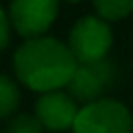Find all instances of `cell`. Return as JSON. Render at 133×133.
<instances>
[{
  "instance_id": "7a4b0ae2",
  "label": "cell",
  "mask_w": 133,
  "mask_h": 133,
  "mask_svg": "<svg viewBox=\"0 0 133 133\" xmlns=\"http://www.w3.org/2000/svg\"><path fill=\"white\" fill-rule=\"evenodd\" d=\"M74 133H131L133 118L129 109L114 98H98L79 109L72 124Z\"/></svg>"
},
{
  "instance_id": "277c9868",
  "label": "cell",
  "mask_w": 133,
  "mask_h": 133,
  "mask_svg": "<svg viewBox=\"0 0 133 133\" xmlns=\"http://www.w3.org/2000/svg\"><path fill=\"white\" fill-rule=\"evenodd\" d=\"M59 13L57 0H11L9 22L26 39L42 37Z\"/></svg>"
},
{
  "instance_id": "3957f363",
  "label": "cell",
  "mask_w": 133,
  "mask_h": 133,
  "mask_svg": "<svg viewBox=\"0 0 133 133\" xmlns=\"http://www.w3.org/2000/svg\"><path fill=\"white\" fill-rule=\"evenodd\" d=\"M114 35L109 24L103 18H81L70 31V52L74 55L76 63H96L107 57L111 48Z\"/></svg>"
},
{
  "instance_id": "52a82bcc",
  "label": "cell",
  "mask_w": 133,
  "mask_h": 133,
  "mask_svg": "<svg viewBox=\"0 0 133 133\" xmlns=\"http://www.w3.org/2000/svg\"><path fill=\"white\" fill-rule=\"evenodd\" d=\"M20 103V90L9 76L0 74V120L9 118L18 109Z\"/></svg>"
},
{
  "instance_id": "9c48e42d",
  "label": "cell",
  "mask_w": 133,
  "mask_h": 133,
  "mask_svg": "<svg viewBox=\"0 0 133 133\" xmlns=\"http://www.w3.org/2000/svg\"><path fill=\"white\" fill-rule=\"evenodd\" d=\"M44 127L42 122L35 118V116H29V114H20L15 116L13 120H9L4 133H42Z\"/></svg>"
},
{
  "instance_id": "8992f818",
  "label": "cell",
  "mask_w": 133,
  "mask_h": 133,
  "mask_svg": "<svg viewBox=\"0 0 133 133\" xmlns=\"http://www.w3.org/2000/svg\"><path fill=\"white\" fill-rule=\"evenodd\" d=\"M76 114H79L76 101L61 90L44 92L35 103V118L42 122L44 129H50V131L72 129Z\"/></svg>"
},
{
  "instance_id": "ba28073f",
  "label": "cell",
  "mask_w": 133,
  "mask_h": 133,
  "mask_svg": "<svg viewBox=\"0 0 133 133\" xmlns=\"http://www.w3.org/2000/svg\"><path fill=\"white\" fill-rule=\"evenodd\" d=\"M94 7L105 22L122 20L133 11V0H94Z\"/></svg>"
},
{
  "instance_id": "6da1fadb",
  "label": "cell",
  "mask_w": 133,
  "mask_h": 133,
  "mask_svg": "<svg viewBox=\"0 0 133 133\" xmlns=\"http://www.w3.org/2000/svg\"><path fill=\"white\" fill-rule=\"evenodd\" d=\"M76 59L70 48L52 37H33L15 50L13 68L18 79L29 90L55 92L65 87L76 70Z\"/></svg>"
},
{
  "instance_id": "8fae6325",
  "label": "cell",
  "mask_w": 133,
  "mask_h": 133,
  "mask_svg": "<svg viewBox=\"0 0 133 133\" xmlns=\"http://www.w3.org/2000/svg\"><path fill=\"white\" fill-rule=\"evenodd\" d=\"M70 2H79V0H70Z\"/></svg>"
},
{
  "instance_id": "30bf717a",
  "label": "cell",
  "mask_w": 133,
  "mask_h": 133,
  "mask_svg": "<svg viewBox=\"0 0 133 133\" xmlns=\"http://www.w3.org/2000/svg\"><path fill=\"white\" fill-rule=\"evenodd\" d=\"M9 26H11V22L7 18V13L0 9V50L9 46Z\"/></svg>"
},
{
  "instance_id": "5b68a950",
  "label": "cell",
  "mask_w": 133,
  "mask_h": 133,
  "mask_svg": "<svg viewBox=\"0 0 133 133\" xmlns=\"http://www.w3.org/2000/svg\"><path fill=\"white\" fill-rule=\"evenodd\" d=\"M116 70L109 61H96V63H79L72 74L68 87V94L76 103H94L103 98V94L114 85Z\"/></svg>"
}]
</instances>
